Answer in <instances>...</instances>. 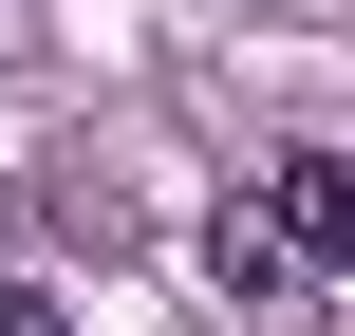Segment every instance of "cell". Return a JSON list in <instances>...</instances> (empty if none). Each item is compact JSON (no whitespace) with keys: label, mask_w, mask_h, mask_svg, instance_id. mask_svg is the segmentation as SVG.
<instances>
[{"label":"cell","mask_w":355,"mask_h":336,"mask_svg":"<svg viewBox=\"0 0 355 336\" xmlns=\"http://www.w3.org/2000/svg\"><path fill=\"white\" fill-rule=\"evenodd\" d=\"M206 281H225V299H243L262 336H300L318 299H337V262H318V243H300V224L262 206V187H225V224H206Z\"/></svg>","instance_id":"obj_1"},{"label":"cell","mask_w":355,"mask_h":336,"mask_svg":"<svg viewBox=\"0 0 355 336\" xmlns=\"http://www.w3.org/2000/svg\"><path fill=\"white\" fill-rule=\"evenodd\" d=\"M262 206H281V224L355 281V168H337V150H281V168H262Z\"/></svg>","instance_id":"obj_2"},{"label":"cell","mask_w":355,"mask_h":336,"mask_svg":"<svg viewBox=\"0 0 355 336\" xmlns=\"http://www.w3.org/2000/svg\"><path fill=\"white\" fill-rule=\"evenodd\" d=\"M0 336H56V299H19V281H0Z\"/></svg>","instance_id":"obj_3"}]
</instances>
